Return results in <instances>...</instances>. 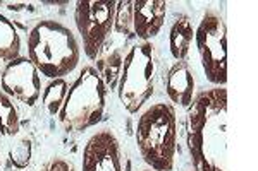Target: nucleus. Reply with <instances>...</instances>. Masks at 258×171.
Listing matches in <instances>:
<instances>
[{
	"mask_svg": "<svg viewBox=\"0 0 258 171\" xmlns=\"http://www.w3.org/2000/svg\"><path fill=\"white\" fill-rule=\"evenodd\" d=\"M21 130V118L14 99L0 89V133L6 137H16Z\"/></svg>",
	"mask_w": 258,
	"mask_h": 171,
	"instance_id": "obj_14",
	"label": "nucleus"
},
{
	"mask_svg": "<svg viewBox=\"0 0 258 171\" xmlns=\"http://www.w3.org/2000/svg\"><path fill=\"white\" fill-rule=\"evenodd\" d=\"M143 171H152V169H143Z\"/></svg>",
	"mask_w": 258,
	"mask_h": 171,
	"instance_id": "obj_21",
	"label": "nucleus"
},
{
	"mask_svg": "<svg viewBox=\"0 0 258 171\" xmlns=\"http://www.w3.org/2000/svg\"><path fill=\"white\" fill-rule=\"evenodd\" d=\"M107 105V86L97 69L85 67L68 89L59 111V120L68 132H85L95 127Z\"/></svg>",
	"mask_w": 258,
	"mask_h": 171,
	"instance_id": "obj_4",
	"label": "nucleus"
},
{
	"mask_svg": "<svg viewBox=\"0 0 258 171\" xmlns=\"http://www.w3.org/2000/svg\"><path fill=\"white\" fill-rule=\"evenodd\" d=\"M186 142L197 171H227V89L212 87L188 108Z\"/></svg>",
	"mask_w": 258,
	"mask_h": 171,
	"instance_id": "obj_1",
	"label": "nucleus"
},
{
	"mask_svg": "<svg viewBox=\"0 0 258 171\" xmlns=\"http://www.w3.org/2000/svg\"><path fill=\"white\" fill-rule=\"evenodd\" d=\"M203 72L215 87L227 82V29L222 16L207 11L195 31Z\"/></svg>",
	"mask_w": 258,
	"mask_h": 171,
	"instance_id": "obj_6",
	"label": "nucleus"
},
{
	"mask_svg": "<svg viewBox=\"0 0 258 171\" xmlns=\"http://www.w3.org/2000/svg\"><path fill=\"white\" fill-rule=\"evenodd\" d=\"M193 38H195L193 23H191V19L188 16L181 14L176 21H174L172 28H170V33H169L170 55L176 58L177 62H184L189 53Z\"/></svg>",
	"mask_w": 258,
	"mask_h": 171,
	"instance_id": "obj_12",
	"label": "nucleus"
},
{
	"mask_svg": "<svg viewBox=\"0 0 258 171\" xmlns=\"http://www.w3.org/2000/svg\"><path fill=\"white\" fill-rule=\"evenodd\" d=\"M159 74V57L150 41H140L129 47L122 58L117 93L129 113H138L155 93Z\"/></svg>",
	"mask_w": 258,
	"mask_h": 171,
	"instance_id": "obj_5",
	"label": "nucleus"
},
{
	"mask_svg": "<svg viewBox=\"0 0 258 171\" xmlns=\"http://www.w3.org/2000/svg\"><path fill=\"white\" fill-rule=\"evenodd\" d=\"M114 29L119 35H129L133 31V2H117L115 7V21Z\"/></svg>",
	"mask_w": 258,
	"mask_h": 171,
	"instance_id": "obj_18",
	"label": "nucleus"
},
{
	"mask_svg": "<svg viewBox=\"0 0 258 171\" xmlns=\"http://www.w3.org/2000/svg\"><path fill=\"white\" fill-rule=\"evenodd\" d=\"M68 94V82L64 79H55L43 89V96H41V103H43L45 110L52 116H57L62 108V103Z\"/></svg>",
	"mask_w": 258,
	"mask_h": 171,
	"instance_id": "obj_15",
	"label": "nucleus"
},
{
	"mask_svg": "<svg viewBox=\"0 0 258 171\" xmlns=\"http://www.w3.org/2000/svg\"><path fill=\"white\" fill-rule=\"evenodd\" d=\"M122 52L120 50H115L112 53H107L105 57H100L98 58V69L97 72L100 74V77L103 79V82L110 84V87L114 86L115 77H119L120 74V65H122Z\"/></svg>",
	"mask_w": 258,
	"mask_h": 171,
	"instance_id": "obj_16",
	"label": "nucleus"
},
{
	"mask_svg": "<svg viewBox=\"0 0 258 171\" xmlns=\"http://www.w3.org/2000/svg\"><path fill=\"white\" fill-rule=\"evenodd\" d=\"M0 86L7 96L26 106H35L41 96L40 72L28 57H19L4 67Z\"/></svg>",
	"mask_w": 258,
	"mask_h": 171,
	"instance_id": "obj_8",
	"label": "nucleus"
},
{
	"mask_svg": "<svg viewBox=\"0 0 258 171\" xmlns=\"http://www.w3.org/2000/svg\"><path fill=\"white\" fill-rule=\"evenodd\" d=\"M83 171H122L120 144L110 130H98L85 144Z\"/></svg>",
	"mask_w": 258,
	"mask_h": 171,
	"instance_id": "obj_9",
	"label": "nucleus"
},
{
	"mask_svg": "<svg viewBox=\"0 0 258 171\" xmlns=\"http://www.w3.org/2000/svg\"><path fill=\"white\" fill-rule=\"evenodd\" d=\"M31 152H33V147H31V140L28 137H19L11 147V161L14 162L16 168H26L31 161Z\"/></svg>",
	"mask_w": 258,
	"mask_h": 171,
	"instance_id": "obj_17",
	"label": "nucleus"
},
{
	"mask_svg": "<svg viewBox=\"0 0 258 171\" xmlns=\"http://www.w3.org/2000/svg\"><path fill=\"white\" fill-rule=\"evenodd\" d=\"M41 171H76V168L73 162L64 159V157H52Z\"/></svg>",
	"mask_w": 258,
	"mask_h": 171,
	"instance_id": "obj_19",
	"label": "nucleus"
},
{
	"mask_svg": "<svg viewBox=\"0 0 258 171\" xmlns=\"http://www.w3.org/2000/svg\"><path fill=\"white\" fill-rule=\"evenodd\" d=\"M21 57V36L18 28L11 19L0 14V64L7 65L9 62Z\"/></svg>",
	"mask_w": 258,
	"mask_h": 171,
	"instance_id": "obj_13",
	"label": "nucleus"
},
{
	"mask_svg": "<svg viewBox=\"0 0 258 171\" xmlns=\"http://www.w3.org/2000/svg\"><path fill=\"white\" fill-rule=\"evenodd\" d=\"M165 93L174 105L189 108L197 96V81L186 62H176L165 76Z\"/></svg>",
	"mask_w": 258,
	"mask_h": 171,
	"instance_id": "obj_11",
	"label": "nucleus"
},
{
	"mask_svg": "<svg viewBox=\"0 0 258 171\" xmlns=\"http://www.w3.org/2000/svg\"><path fill=\"white\" fill-rule=\"evenodd\" d=\"M115 7L117 2L114 0H81L76 4L74 23L90 60H98L109 43L114 31Z\"/></svg>",
	"mask_w": 258,
	"mask_h": 171,
	"instance_id": "obj_7",
	"label": "nucleus"
},
{
	"mask_svg": "<svg viewBox=\"0 0 258 171\" xmlns=\"http://www.w3.org/2000/svg\"><path fill=\"white\" fill-rule=\"evenodd\" d=\"M28 58L40 76L50 81L64 79L76 70L81 48L74 33L59 21L43 19L28 33Z\"/></svg>",
	"mask_w": 258,
	"mask_h": 171,
	"instance_id": "obj_2",
	"label": "nucleus"
},
{
	"mask_svg": "<svg viewBox=\"0 0 258 171\" xmlns=\"http://www.w3.org/2000/svg\"><path fill=\"white\" fill-rule=\"evenodd\" d=\"M0 168H2V157H0Z\"/></svg>",
	"mask_w": 258,
	"mask_h": 171,
	"instance_id": "obj_20",
	"label": "nucleus"
},
{
	"mask_svg": "<svg viewBox=\"0 0 258 171\" xmlns=\"http://www.w3.org/2000/svg\"><path fill=\"white\" fill-rule=\"evenodd\" d=\"M136 145L152 171H172L177 149V116L169 103H155L140 115Z\"/></svg>",
	"mask_w": 258,
	"mask_h": 171,
	"instance_id": "obj_3",
	"label": "nucleus"
},
{
	"mask_svg": "<svg viewBox=\"0 0 258 171\" xmlns=\"http://www.w3.org/2000/svg\"><path fill=\"white\" fill-rule=\"evenodd\" d=\"M167 2L162 0H136L133 2V33L141 41L159 35L165 23Z\"/></svg>",
	"mask_w": 258,
	"mask_h": 171,
	"instance_id": "obj_10",
	"label": "nucleus"
}]
</instances>
